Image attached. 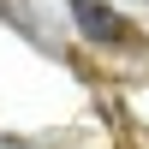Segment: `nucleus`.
<instances>
[{
  "label": "nucleus",
  "instance_id": "obj_1",
  "mask_svg": "<svg viewBox=\"0 0 149 149\" xmlns=\"http://www.w3.org/2000/svg\"><path fill=\"white\" fill-rule=\"evenodd\" d=\"M72 18H78V30L90 42H131V24L113 6H102V0H72Z\"/></svg>",
  "mask_w": 149,
  "mask_h": 149
}]
</instances>
